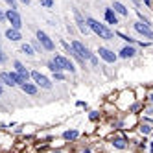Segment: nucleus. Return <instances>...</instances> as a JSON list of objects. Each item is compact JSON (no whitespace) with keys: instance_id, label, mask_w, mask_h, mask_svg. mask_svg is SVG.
<instances>
[{"instance_id":"obj_1","label":"nucleus","mask_w":153,"mask_h":153,"mask_svg":"<svg viewBox=\"0 0 153 153\" xmlns=\"http://www.w3.org/2000/svg\"><path fill=\"white\" fill-rule=\"evenodd\" d=\"M85 22H87V26H89V30L92 31V33H96L100 39H105V41H113L114 39V31L109 28L107 24H102L100 20H96L92 17H87Z\"/></svg>"},{"instance_id":"obj_2","label":"nucleus","mask_w":153,"mask_h":153,"mask_svg":"<svg viewBox=\"0 0 153 153\" xmlns=\"http://www.w3.org/2000/svg\"><path fill=\"white\" fill-rule=\"evenodd\" d=\"M52 61L59 67V70L61 72H70V74H76V67H74V63L67 57V56H63V53H53V57H52Z\"/></svg>"},{"instance_id":"obj_3","label":"nucleus","mask_w":153,"mask_h":153,"mask_svg":"<svg viewBox=\"0 0 153 153\" xmlns=\"http://www.w3.org/2000/svg\"><path fill=\"white\" fill-rule=\"evenodd\" d=\"M70 46H72V50H74L76 53H78V57H81L83 61H89V59L94 56V53L91 52V48H89V46H85L81 41H76V39H74V41L70 42Z\"/></svg>"},{"instance_id":"obj_4","label":"nucleus","mask_w":153,"mask_h":153,"mask_svg":"<svg viewBox=\"0 0 153 153\" xmlns=\"http://www.w3.org/2000/svg\"><path fill=\"white\" fill-rule=\"evenodd\" d=\"M4 15H6V20L9 24H11V28H15V30H22V17H20V13L17 11V9H6L4 11Z\"/></svg>"},{"instance_id":"obj_5","label":"nucleus","mask_w":153,"mask_h":153,"mask_svg":"<svg viewBox=\"0 0 153 153\" xmlns=\"http://www.w3.org/2000/svg\"><path fill=\"white\" fill-rule=\"evenodd\" d=\"M35 37H37V41H39V45H41V48H42V50H46V52H53V50H56V42L50 39V35L46 33V31L37 30Z\"/></svg>"},{"instance_id":"obj_6","label":"nucleus","mask_w":153,"mask_h":153,"mask_svg":"<svg viewBox=\"0 0 153 153\" xmlns=\"http://www.w3.org/2000/svg\"><path fill=\"white\" fill-rule=\"evenodd\" d=\"M30 76H31V79H33V83L37 85V87H41V89H45V91H50L52 89V81L46 78L45 74H41L39 70H30Z\"/></svg>"},{"instance_id":"obj_7","label":"nucleus","mask_w":153,"mask_h":153,"mask_svg":"<svg viewBox=\"0 0 153 153\" xmlns=\"http://www.w3.org/2000/svg\"><path fill=\"white\" fill-rule=\"evenodd\" d=\"M98 56H100V59H103L109 65H113V63L118 61V53H114L111 48H107V46H100V48H98Z\"/></svg>"},{"instance_id":"obj_8","label":"nucleus","mask_w":153,"mask_h":153,"mask_svg":"<svg viewBox=\"0 0 153 153\" xmlns=\"http://www.w3.org/2000/svg\"><path fill=\"white\" fill-rule=\"evenodd\" d=\"M133 28H135L137 33H140L142 37H146V39H153V30H151L149 26H146V24H142L140 20L133 24Z\"/></svg>"},{"instance_id":"obj_9","label":"nucleus","mask_w":153,"mask_h":153,"mask_svg":"<svg viewBox=\"0 0 153 153\" xmlns=\"http://www.w3.org/2000/svg\"><path fill=\"white\" fill-rule=\"evenodd\" d=\"M13 68H15V72H17V74H20V76H22V78H24L26 81H30V79H31V76H30V70L26 68V65H24L22 61L15 59V61H13Z\"/></svg>"},{"instance_id":"obj_10","label":"nucleus","mask_w":153,"mask_h":153,"mask_svg":"<svg viewBox=\"0 0 153 153\" xmlns=\"http://www.w3.org/2000/svg\"><path fill=\"white\" fill-rule=\"evenodd\" d=\"M135 56H137L135 45H126L124 48H120V52H118V57H122V59H133Z\"/></svg>"},{"instance_id":"obj_11","label":"nucleus","mask_w":153,"mask_h":153,"mask_svg":"<svg viewBox=\"0 0 153 153\" xmlns=\"http://www.w3.org/2000/svg\"><path fill=\"white\" fill-rule=\"evenodd\" d=\"M74 17H76V24H78L79 31H81V33H85V35H89V33H91V30H89V26H87V22H85V19L81 17V13H79V9H74Z\"/></svg>"},{"instance_id":"obj_12","label":"nucleus","mask_w":153,"mask_h":153,"mask_svg":"<svg viewBox=\"0 0 153 153\" xmlns=\"http://www.w3.org/2000/svg\"><path fill=\"white\" fill-rule=\"evenodd\" d=\"M4 37L7 41H11V42H20V41H22V33H20L19 30H15V28H7L4 31Z\"/></svg>"},{"instance_id":"obj_13","label":"nucleus","mask_w":153,"mask_h":153,"mask_svg":"<svg viewBox=\"0 0 153 153\" xmlns=\"http://www.w3.org/2000/svg\"><path fill=\"white\" fill-rule=\"evenodd\" d=\"M103 17H105V22H107V26H116V24H118V15L113 11V7H105Z\"/></svg>"},{"instance_id":"obj_14","label":"nucleus","mask_w":153,"mask_h":153,"mask_svg":"<svg viewBox=\"0 0 153 153\" xmlns=\"http://www.w3.org/2000/svg\"><path fill=\"white\" fill-rule=\"evenodd\" d=\"M19 89L22 91L24 94H28V96H35V94L39 92V87H37L35 83H30V81H28V83H22Z\"/></svg>"},{"instance_id":"obj_15","label":"nucleus","mask_w":153,"mask_h":153,"mask_svg":"<svg viewBox=\"0 0 153 153\" xmlns=\"http://www.w3.org/2000/svg\"><path fill=\"white\" fill-rule=\"evenodd\" d=\"M61 137H63L65 142H74V140L79 138V131L78 129H67V131H63Z\"/></svg>"},{"instance_id":"obj_16","label":"nucleus","mask_w":153,"mask_h":153,"mask_svg":"<svg viewBox=\"0 0 153 153\" xmlns=\"http://www.w3.org/2000/svg\"><path fill=\"white\" fill-rule=\"evenodd\" d=\"M111 144H113V148L114 149H127V138H124V137H114L113 140H111Z\"/></svg>"},{"instance_id":"obj_17","label":"nucleus","mask_w":153,"mask_h":153,"mask_svg":"<svg viewBox=\"0 0 153 153\" xmlns=\"http://www.w3.org/2000/svg\"><path fill=\"white\" fill-rule=\"evenodd\" d=\"M0 81H2V85L4 87H17L15 85V81H13V78H11V72H0Z\"/></svg>"},{"instance_id":"obj_18","label":"nucleus","mask_w":153,"mask_h":153,"mask_svg":"<svg viewBox=\"0 0 153 153\" xmlns=\"http://www.w3.org/2000/svg\"><path fill=\"white\" fill-rule=\"evenodd\" d=\"M113 11H114L116 15H122V17H127V15H129L127 7H126L124 4H120V2H114V4H113Z\"/></svg>"},{"instance_id":"obj_19","label":"nucleus","mask_w":153,"mask_h":153,"mask_svg":"<svg viewBox=\"0 0 153 153\" xmlns=\"http://www.w3.org/2000/svg\"><path fill=\"white\" fill-rule=\"evenodd\" d=\"M20 50H22L26 56H35V50H33V46H31L30 42H24V45L20 46Z\"/></svg>"},{"instance_id":"obj_20","label":"nucleus","mask_w":153,"mask_h":153,"mask_svg":"<svg viewBox=\"0 0 153 153\" xmlns=\"http://www.w3.org/2000/svg\"><path fill=\"white\" fill-rule=\"evenodd\" d=\"M138 131L142 135H151V131H153V127L149 126V124H140L138 126Z\"/></svg>"},{"instance_id":"obj_21","label":"nucleus","mask_w":153,"mask_h":153,"mask_svg":"<svg viewBox=\"0 0 153 153\" xmlns=\"http://www.w3.org/2000/svg\"><path fill=\"white\" fill-rule=\"evenodd\" d=\"M116 35L122 39V41H126L127 45H135V39H133V37H129V35H126V33H122V31H116Z\"/></svg>"},{"instance_id":"obj_22","label":"nucleus","mask_w":153,"mask_h":153,"mask_svg":"<svg viewBox=\"0 0 153 153\" xmlns=\"http://www.w3.org/2000/svg\"><path fill=\"white\" fill-rule=\"evenodd\" d=\"M100 118H102V113L100 111H91L89 113V120H91V122H98Z\"/></svg>"},{"instance_id":"obj_23","label":"nucleus","mask_w":153,"mask_h":153,"mask_svg":"<svg viewBox=\"0 0 153 153\" xmlns=\"http://www.w3.org/2000/svg\"><path fill=\"white\" fill-rule=\"evenodd\" d=\"M46 67H48V70H50L52 74H53V72H61V70H59V67H57V65H56V63H53L52 59H50V61L46 63Z\"/></svg>"},{"instance_id":"obj_24","label":"nucleus","mask_w":153,"mask_h":153,"mask_svg":"<svg viewBox=\"0 0 153 153\" xmlns=\"http://www.w3.org/2000/svg\"><path fill=\"white\" fill-rule=\"evenodd\" d=\"M140 107H142V103H140V102H135L133 105H129L127 109H129V113H133V114H135V113H138V111H140Z\"/></svg>"},{"instance_id":"obj_25","label":"nucleus","mask_w":153,"mask_h":153,"mask_svg":"<svg viewBox=\"0 0 153 153\" xmlns=\"http://www.w3.org/2000/svg\"><path fill=\"white\" fill-rule=\"evenodd\" d=\"M4 2L9 6V9H17V11H19V2H17V0H4Z\"/></svg>"},{"instance_id":"obj_26","label":"nucleus","mask_w":153,"mask_h":153,"mask_svg":"<svg viewBox=\"0 0 153 153\" xmlns=\"http://www.w3.org/2000/svg\"><path fill=\"white\" fill-rule=\"evenodd\" d=\"M53 79L56 81H65V72H53Z\"/></svg>"},{"instance_id":"obj_27","label":"nucleus","mask_w":153,"mask_h":153,"mask_svg":"<svg viewBox=\"0 0 153 153\" xmlns=\"http://www.w3.org/2000/svg\"><path fill=\"white\" fill-rule=\"evenodd\" d=\"M42 7H53V0H41Z\"/></svg>"},{"instance_id":"obj_28","label":"nucleus","mask_w":153,"mask_h":153,"mask_svg":"<svg viewBox=\"0 0 153 153\" xmlns=\"http://www.w3.org/2000/svg\"><path fill=\"white\" fill-rule=\"evenodd\" d=\"M89 63L92 65V67H98V63H100V59H98V56H96V53H94V56L89 59Z\"/></svg>"},{"instance_id":"obj_29","label":"nucleus","mask_w":153,"mask_h":153,"mask_svg":"<svg viewBox=\"0 0 153 153\" xmlns=\"http://www.w3.org/2000/svg\"><path fill=\"white\" fill-rule=\"evenodd\" d=\"M30 45H31V46H33V50H37V52H41V50H42V48H41V45H39V41H37V39H35L33 42H30Z\"/></svg>"},{"instance_id":"obj_30","label":"nucleus","mask_w":153,"mask_h":153,"mask_svg":"<svg viewBox=\"0 0 153 153\" xmlns=\"http://www.w3.org/2000/svg\"><path fill=\"white\" fill-rule=\"evenodd\" d=\"M4 20H6V15H4V11H2V9H0V24H2Z\"/></svg>"},{"instance_id":"obj_31","label":"nucleus","mask_w":153,"mask_h":153,"mask_svg":"<svg viewBox=\"0 0 153 153\" xmlns=\"http://www.w3.org/2000/svg\"><path fill=\"white\" fill-rule=\"evenodd\" d=\"M17 2H20V4H24V6H30V2H31V0H17Z\"/></svg>"},{"instance_id":"obj_32","label":"nucleus","mask_w":153,"mask_h":153,"mask_svg":"<svg viewBox=\"0 0 153 153\" xmlns=\"http://www.w3.org/2000/svg\"><path fill=\"white\" fill-rule=\"evenodd\" d=\"M76 105H78V107H85V109H87V103H85V102H78Z\"/></svg>"},{"instance_id":"obj_33","label":"nucleus","mask_w":153,"mask_h":153,"mask_svg":"<svg viewBox=\"0 0 153 153\" xmlns=\"http://www.w3.org/2000/svg\"><path fill=\"white\" fill-rule=\"evenodd\" d=\"M4 94V85H2V81H0V96Z\"/></svg>"},{"instance_id":"obj_34","label":"nucleus","mask_w":153,"mask_h":153,"mask_svg":"<svg viewBox=\"0 0 153 153\" xmlns=\"http://www.w3.org/2000/svg\"><path fill=\"white\" fill-rule=\"evenodd\" d=\"M81 153H92V149H91V148H85V149H83Z\"/></svg>"},{"instance_id":"obj_35","label":"nucleus","mask_w":153,"mask_h":153,"mask_svg":"<svg viewBox=\"0 0 153 153\" xmlns=\"http://www.w3.org/2000/svg\"><path fill=\"white\" fill-rule=\"evenodd\" d=\"M148 102H151V103H153V94H149V96H148Z\"/></svg>"},{"instance_id":"obj_36","label":"nucleus","mask_w":153,"mask_h":153,"mask_svg":"<svg viewBox=\"0 0 153 153\" xmlns=\"http://www.w3.org/2000/svg\"><path fill=\"white\" fill-rule=\"evenodd\" d=\"M149 153H153V142H149Z\"/></svg>"},{"instance_id":"obj_37","label":"nucleus","mask_w":153,"mask_h":153,"mask_svg":"<svg viewBox=\"0 0 153 153\" xmlns=\"http://www.w3.org/2000/svg\"><path fill=\"white\" fill-rule=\"evenodd\" d=\"M144 4L146 6H151V0H144Z\"/></svg>"},{"instance_id":"obj_38","label":"nucleus","mask_w":153,"mask_h":153,"mask_svg":"<svg viewBox=\"0 0 153 153\" xmlns=\"http://www.w3.org/2000/svg\"><path fill=\"white\" fill-rule=\"evenodd\" d=\"M6 59H7V57H0V65H2V63H6Z\"/></svg>"},{"instance_id":"obj_39","label":"nucleus","mask_w":153,"mask_h":153,"mask_svg":"<svg viewBox=\"0 0 153 153\" xmlns=\"http://www.w3.org/2000/svg\"><path fill=\"white\" fill-rule=\"evenodd\" d=\"M52 153H61V151H59V149H57V151H52Z\"/></svg>"},{"instance_id":"obj_40","label":"nucleus","mask_w":153,"mask_h":153,"mask_svg":"<svg viewBox=\"0 0 153 153\" xmlns=\"http://www.w3.org/2000/svg\"><path fill=\"white\" fill-rule=\"evenodd\" d=\"M151 137H153V131H151Z\"/></svg>"}]
</instances>
